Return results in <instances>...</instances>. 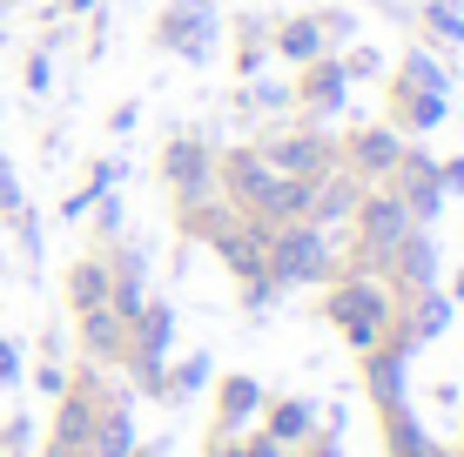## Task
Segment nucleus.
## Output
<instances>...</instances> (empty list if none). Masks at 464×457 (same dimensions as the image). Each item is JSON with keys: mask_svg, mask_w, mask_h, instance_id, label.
I'll list each match as a JSON object with an SVG mask.
<instances>
[{"mask_svg": "<svg viewBox=\"0 0 464 457\" xmlns=\"http://www.w3.org/2000/svg\"><path fill=\"white\" fill-rule=\"evenodd\" d=\"M330 323H337L357 350H377L383 329H391V296H383V282H343V290H330Z\"/></svg>", "mask_w": 464, "mask_h": 457, "instance_id": "nucleus-1", "label": "nucleus"}, {"mask_svg": "<svg viewBox=\"0 0 464 457\" xmlns=\"http://www.w3.org/2000/svg\"><path fill=\"white\" fill-rule=\"evenodd\" d=\"M391 195L404 202L411 215H430L444 202V182H438V168H430L424 155H397L391 162Z\"/></svg>", "mask_w": 464, "mask_h": 457, "instance_id": "nucleus-2", "label": "nucleus"}, {"mask_svg": "<svg viewBox=\"0 0 464 457\" xmlns=\"http://www.w3.org/2000/svg\"><path fill=\"white\" fill-rule=\"evenodd\" d=\"M404 235H411V209H404L397 195L363 202V256H383V262H391Z\"/></svg>", "mask_w": 464, "mask_h": 457, "instance_id": "nucleus-3", "label": "nucleus"}, {"mask_svg": "<svg viewBox=\"0 0 464 457\" xmlns=\"http://www.w3.org/2000/svg\"><path fill=\"white\" fill-rule=\"evenodd\" d=\"M263 162H269V176H290V182H310V176H316V168H324V162H330V155H324V141H310V135H296V141H276V148H269V155H263Z\"/></svg>", "mask_w": 464, "mask_h": 457, "instance_id": "nucleus-4", "label": "nucleus"}, {"mask_svg": "<svg viewBox=\"0 0 464 457\" xmlns=\"http://www.w3.org/2000/svg\"><path fill=\"white\" fill-rule=\"evenodd\" d=\"M209 34H216L209 7H175L169 21H162V41H175L188 61H202V54H209Z\"/></svg>", "mask_w": 464, "mask_h": 457, "instance_id": "nucleus-5", "label": "nucleus"}, {"mask_svg": "<svg viewBox=\"0 0 464 457\" xmlns=\"http://www.w3.org/2000/svg\"><path fill=\"white\" fill-rule=\"evenodd\" d=\"M216 249L236 276H263V229H236V223H216Z\"/></svg>", "mask_w": 464, "mask_h": 457, "instance_id": "nucleus-6", "label": "nucleus"}, {"mask_svg": "<svg viewBox=\"0 0 464 457\" xmlns=\"http://www.w3.org/2000/svg\"><path fill=\"white\" fill-rule=\"evenodd\" d=\"M135 364L149 370V384H155V357H162V343H169V329H175V317L169 309H135Z\"/></svg>", "mask_w": 464, "mask_h": 457, "instance_id": "nucleus-7", "label": "nucleus"}, {"mask_svg": "<svg viewBox=\"0 0 464 457\" xmlns=\"http://www.w3.org/2000/svg\"><path fill=\"white\" fill-rule=\"evenodd\" d=\"M383 444H391V457H430V437H424V424L411 417V404H391V411H383Z\"/></svg>", "mask_w": 464, "mask_h": 457, "instance_id": "nucleus-8", "label": "nucleus"}, {"mask_svg": "<svg viewBox=\"0 0 464 457\" xmlns=\"http://www.w3.org/2000/svg\"><path fill=\"white\" fill-rule=\"evenodd\" d=\"M169 182L182 188L188 202H202V195H209V155H202L196 141H182V148H169Z\"/></svg>", "mask_w": 464, "mask_h": 457, "instance_id": "nucleus-9", "label": "nucleus"}, {"mask_svg": "<svg viewBox=\"0 0 464 457\" xmlns=\"http://www.w3.org/2000/svg\"><path fill=\"white\" fill-rule=\"evenodd\" d=\"M229 188H236V202L263 209V202H269V188H276V176H269V162H263V155H236V162H229Z\"/></svg>", "mask_w": 464, "mask_h": 457, "instance_id": "nucleus-10", "label": "nucleus"}, {"mask_svg": "<svg viewBox=\"0 0 464 457\" xmlns=\"http://www.w3.org/2000/svg\"><path fill=\"white\" fill-rule=\"evenodd\" d=\"M371 397L391 411V404H404V350H377L371 357Z\"/></svg>", "mask_w": 464, "mask_h": 457, "instance_id": "nucleus-11", "label": "nucleus"}, {"mask_svg": "<svg viewBox=\"0 0 464 457\" xmlns=\"http://www.w3.org/2000/svg\"><path fill=\"white\" fill-rule=\"evenodd\" d=\"M350 209H357V188L350 182H310V215L303 223H337Z\"/></svg>", "mask_w": 464, "mask_h": 457, "instance_id": "nucleus-12", "label": "nucleus"}, {"mask_svg": "<svg viewBox=\"0 0 464 457\" xmlns=\"http://www.w3.org/2000/svg\"><path fill=\"white\" fill-rule=\"evenodd\" d=\"M121 343H128V317H115L108 303L88 309V350H94V357H115Z\"/></svg>", "mask_w": 464, "mask_h": 457, "instance_id": "nucleus-13", "label": "nucleus"}, {"mask_svg": "<svg viewBox=\"0 0 464 457\" xmlns=\"http://www.w3.org/2000/svg\"><path fill=\"white\" fill-rule=\"evenodd\" d=\"M310 431H316L310 404H276V411H269V437H276V444H296V437H310Z\"/></svg>", "mask_w": 464, "mask_h": 457, "instance_id": "nucleus-14", "label": "nucleus"}, {"mask_svg": "<svg viewBox=\"0 0 464 457\" xmlns=\"http://www.w3.org/2000/svg\"><path fill=\"white\" fill-rule=\"evenodd\" d=\"M324 34H330L324 21H290V27H283V54H290V61H316V54H324Z\"/></svg>", "mask_w": 464, "mask_h": 457, "instance_id": "nucleus-15", "label": "nucleus"}, {"mask_svg": "<svg viewBox=\"0 0 464 457\" xmlns=\"http://www.w3.org/2000/svg\"><path fill=\"white\" fill-rule=\"evenodd\" d=\"M397 155H404V148H397L391 129H363V135H357V162H363V168H383V176H391Z\"/></svg>", "mask_w": 464, "mask_h": 457, "instance_id": "nucleus-16", "label": "nucleus"}, {"mask_svg": "<svg viewBox=\"0 0 464 457\" xmlns=\"http://www.w3.org/2000/svg\"><path fill=\"white\" fill-rule=\"evenodd\" d=\"M256 404H263V390H256L249 376H229V384H222V424H243Z\"/></svg>", "mask_w": 464, "mask_h": 457, "instance_id": "nucleus-17", "label": "nucleus"}, {"mask_svg": "<svg viewBox=\"0 0 464 457\" xmlns=\"http://www.w3.org/2000/svg\"><path fill=\"white\" fill-rule=\"evenodd\" d=\"M68 290H74V303H82V309H102L108 303V270H102V262H88V270H74Z\"/></svg>", "mask_w": 464, "mask_h": 457, "instance_id": "nucleus-18", "label": "nucleus"}, {"mask_svg": "<svg viewBox=\"0 0 464 457\" xmlns=\"http://www.w3.org/2000/svg\"><path fill=\"white\" fill-rule=\"evenodd\" d=\"M303 94H310V101H324V108H337V101H343V68H316L310 81H303Z\"/></svg>", "mask_w": 464, "mask_h": 457, "instance_id": "nucleus-19", "label": "nucleus"}, {"mask_svg": "<svg viewBox=\"0 0 464 457\" xmlns=\"http://www.w3.org/2000/svg\"><path fill=\"white\" fill-rule=\"evenodd\" d=\"M202 376H209V357H188V364L175 370V384H169V390H196Z\"/></svg>", "mask_w": 464, "mask_h": 457, "instance_id": "nucleus-20", "label": "nucleus"}, {"mask_svg": "<svg viewBox=\"0 0 464 457\" xmlns=\"http://www.w3.org/2000/svg\"><path fill=\"white\" fill-rule=\"evenodd\" d=\"M430 27H444V34H451V41H464V21H458L451 7H430Z\"/></svg>", "mask_w": 464, "mask_h": 457, "instance_id": "nucleus-21", "label": "nucleus"}, {"mask_svg": "<svg viewBox=\"0 0 464 457\" xmlns=\"http://www.w3.org/2000/svg\"><path fill=\"white\" fill-rule=\"evenodd\" d=\"M21 376V357H14V343H0V384H14Z\"/></svg>", "mask_w": 464, "mask_h": 457, "instance_id": "nucleus-22", "label": "nucleus"}, {"mask_svg": "<svg viewBox=\"0 0 464 457\" xmlns=\"http://www.w3.org/2000/svg\"><path fill=\"white\" fill-rule=\"evenodd\" d=\"M243 457H283V444H276V437H256V444H249Z\"/></svg>", "mask_w": 464, "mask_h": 457, "instance_id": "nucleus-23", "label": "nucleus"}, {"mask_svg": "<svg viewBox=\"0 0 464 457\" xmlns=\"http://www.w3.org/2000/svg\"><path fill=\"white\" fill-rule=\"evenodd\" d=\"M444 182H451V188H464V162H451V168H444Z\"/></svg>", "mask_w": 464, "mask_h": 457, "instance_id": "nucleus-24", "label": "nucleus"}, {"mask_svg": "<svg viewBox=\"0 0 464 457\" xmlns=\"http://www.w3.org/2000/svg\"><path fill=\"white\" fill-rule=\"evenodd\" d=\"M216 457H243V451H229V444H222V437H216Z\"/></svg>", "mask_w": 464, "mask_h": 457, "instance_id": "nucleus-25", "label": "nucleus"}, {"mask_svg": "<svg viewBox=\"0 0 464 457\" xmlns=\"http://www.w3.org/2000/svg\"><path fill=\"white\" fill-rule=\"evenodd\" d=\"M316 457H337V444H316Z\"/></svg>", "mask_w": 464, "mask_h": 457, "instance_id": "nucleus-26", "label": "nucleus"}, {"mask_svg": "<svg viewBox=\"0 0 464 457\" xmlns=\"http://www.w3.org/2000/svg\"><path fill=\"white\" fill-rule=\"evenodd\" d=\"M141 457H162V451H141Z\"/></svg>", "mask_w": 464, "mask_h": 457, "instance_id": "nucleus-27", "label": "nucleus"}, {"mask_svg": "<svg viewBox=\"0 0 464 457\" xmlns=\"http://www.w3.org/2000/svg\"><path fill=\"white\" fill-rule=\"evenodd\" d=\"M458 296H464V276H458Z\"/></svg>", "mask_w": 464, "mask_h": 457, "instance_id": "nucleus-28", "label": "nucleus"}]
</instances>
